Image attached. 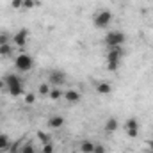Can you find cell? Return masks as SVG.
<instances>
[{"label":"cell","instance_id":"cell-1","mask_svg":"<svg viewBox=\"0 0 153 153\" xmlns=\"http://www.w3.org/2000/svg\"><path fill=\"white\" fill-rule=\"evenodd\" d=\"M4 84H5V89L11 96L18 98L23 94V84H22V78L14 73H7L4 76Z\"/></svg>","mask_w":153,"mask_h":153},{"label":"cell","instance_id":"cell-2","mask_svg":"<svg viewBox=\"0 0 153 153\" xmlns=\"http://www.w3.org/2000/svg\"><path fill=\"white\" fill-rule=\"evenodd\" d=\"M121 59H123V46L107 48V52H105V62H107V70L109 71H117L119 70Z\"/></svg>","mask_w":153,"mask_h":153},{"label":"cell","instance_id":"cell-3","mask_svg":"<svg viewBox=\"0 0 153 153\" xmlns=\"http://www.w3.org/2000/svg\"><path fill=\"white\" fill-rule=\"evenodd\" d=\"M125 41H126V36H125V32H121V30H111V32L105 34V39H103V43H105L107 48L123 46Z\"/></svg>","mask_w":153,"mask_h":153},{"label":"cell","instance_id":"cell-4","mask_svg":"<svg viewBox=\"0 0 153 153\" xmlns=\"http://www.w3.org/2000/svg\"><path fill=\"white\" fill-rule=\"evenodd\" d=\"M111 22H112V13L109 9H102L93 16V23L96 29H107L111 25Z\"/></svg>","mask_w":153,"mask_h":153},{"label":"cell","instance_id":"cell-5","mask_svg":"<svg viewBox=\"0 0 153 153\" xmlns=\"http://www.w3.org/2000/svg\"><path fill=\"white\" fill-rule=\"evenodd\" d=\"M34 66V59L29 55V53H20L16 59H14V68L20 71V73H25V71H30Z\"/></svg>","mask_w":153,"mask_h":153},{"label":"cell","instance_id":"cell-6","mask_svg":"<svg viewBox=\"0 0 153 153\" xmlns=\"http://www.w3.org/2000/svg\"><path fill=\"white\" fill-rule=\"evenodd\" d=\"M66 82V73L62 70H52L48 71V84H52L53 87H61Z\"/></svg>","mask_w":153,"mask_h":153},{"label":"cell","instance_id":"cell-7","mask_svg":"<svg viewBox=\"0 0 153 153\" xmlns=\"http://www.w3.org/2000/svg\"><path fill=\"white\" fill-rule=\"evenodd\" d=\"M27 41H29V30L27 29H20L13 36V45L18 46V48H25L27 46Z\"/></svg>","mask_w":153,"mask_h":153},{"label":"cell","instance_id":"cell-8","mask_svg":"<svg viewBox=\"0 0 153 153\" xmlns=\"http://www.w3.org/2000/svg\"><path fill=\"white\" fill-rule=\"evenodd\" d=\"M125 132H126V135L128 137H137L139 135V121L135 119V117H130V119H126V123H125Z\"/></svg>","mask_w":153,"mask_h":153},{"label":"cell","instance_id":"cell-9","mask_svg":"<svg viewBox=\"0 0 153 153\" xmlns=\"http://www.w3.org/2000/svg\"><path fill=\"white\" fill-rule=\"evenodd\" d=\"M62 98H64L68 103L75 105V103H78V102L82 100V94H80V91H76V89H68V91H64Z\"/></svg>","mask_w":153,"mask_h":153},{"label":"cell","instance_id":"cell-10","mask_svg":"<svg viewBox=\"0 0 153 153\" xmlns=\"http://www.w3.org/2000/svg\"><path fill=\"white\" fill-rule=\"evenodd\" d=\"M62 126H64V117L62 116H52V117H48V128L57 130V128H62Z\"/></svg>","mask_w":153,"mask_h":153},{"label":"cell","instance_id":"cell-11","mask_svg":"<svg viewBox=\"0 0 153 153\" xmlns=\"http://www.w3.org/2000/svg\"><path fill=\"white\" fill-rule=\"evenodd\" d=\"M103 128H105V132H107V134H114L116 130L119 128V123H117V119H116V117H109V119L105 121V126H103Z\"/></svg>","mask_w":153,"mask_h":153},{"label":"cell","instance_id":"cell-12","mask_svg":"<svg viewBox=\"0 0 153 153\" xmlns=\"http://www.w3.org/2000/svg\"><path fill=\"white\" fill-rule=\"evenodd\" d=\"M96 93L98 94H111L112 93V85L109 82H98L96 84Z\"/></svg>","mask_w":153,"mask_h":153},{"label":"cell","instance_id":"cell-13","mask_svg":"<svg viewBox=\"0 0 153 153\" xmlns=\"http://www.w3.org/2000/svg\"><path fill=\"white\" fill-rule=\"evenodd\" d=\"M11 139L5 135V134H0V153H7L9 148H11Z\"/></svg>","mask_w":153,"mask_h":153},{"label":"cell","instance_id":"cell-14","mask_svg":"<svg viewBox=\"0 0 153 153\" xmlns=\"http://www.w3.org/2000/svg\"><path fill=\"white\" fill-rule=\"evenodd\" d=\"M94 144L96 143H91V141H82L80 143V153H93V150H94Z\"/></svg>","mask_w":153,"mask_h":153},{"label":"cell","instance_id":"cell-15","mask_svg":"<svg viewBox=\"0 0 153 153\" xmlns=\"http://www.w3.org/2000/svg\"><path fill=\"white\" fill-rule=\"evenodd\" d=\"M23 143H25V137H22V139L14 141V143L11 144V148H9V152H7V153H20L22 146H23Z\"/></svg>","mask_w":153,"mask_h":153},{"label":"cell","instance_id":"cell-16","mask_svg":"<svg viewBox=\"0 0 153 153\" xmlns=\"http://www.w3.org/2000/svg\"><path fill=\"white\" fill-rule=\"evenodd\" d=\"M62 94H64V93H62V89H61V87H52V89H50L48 98H50V100H61V98H62Z\"/></svg>","mask_w":153,"mask_h":153},{"label":"cell","instance_id":"cell-17","mask_svg":"<svg viewBox=\"0 0 153 153\" xmlns=\"http://www.w3.org/2000/svg\"><path fill=\"white\" fill-rule=\"evenodd\" d=\"M13 53V45H0V57H11Z\"/></svg>","mask_w":153,"mask_h":153},{"label":"cell","instance_id":"cell-18","mask_svg":"<svg viewBox=\"0 0 153 153\" xmlns=\"http://www.w3.org/2000/svg\"><path fill=\"white\" fill-rule=\"evenodd\" d=\"M20 153H38V152H36V148H34V144L30 141H25L23 146H22V150H20Z\"/></svg>","mask_w":153,"mask_h":153},{"label":"cell","instance_id":"cell-19","mask_svg":"<svg viewBox=\"0 0 153 153\" xmlns=\"http://www.w3.org/2000/svg\"><path fill=\"white\" fill-rule=\"evenodd\" d=\"M11 41H13L11 32H7V30H2L0 32V45H9Z\"/></svg>","mask_w":153,"mask_h":153},{"label":"cell","instance_id":"cell-20","mask_svg":"<svg viewBox=\"0 0 153 153\" xmlns=\"http://www.w3.org/2000/svg\"><path fill=\"white\" fill-rule=\"evenodd\" d=\"M50 89H52V87H50L46 82H43V84L38 87V91H39V94H41V96H48V94H50Z\"/></svg>","mask_w":153,"mask_h":153},{"label":"cell","instance_id":"cell-21","mask_svg":"<svg viewBox=\"0 0 153 153\" xmlns=\"http://www.w3.org/2000/svg\"><path fill=\"white\" fill-rule=\"evenodd\" d=\"M38 139L41 141V144H46V143H50V134H46V132L39 130V132H38Z\"/></svg>","mask_w":153,"mask_h":153},{"label":"cell","instance_id":"cell-22","mask_svg":"<svg viewBox=\"0 0 153 153\" xmlns=\"http://www.w3.org/2000/svg\"><path fill=\"white\" fill-rule=\"evenodd\" d=\"M38 5H39L38 0H23V9H34Z\"/></svg>","mask_w":153,"mask_h":153},{"label":"cell","instance_id":"cell-23","mask_svg":"<svg viewBox=\"0 0 153 153\" xmlns=\"http://www.w3.org/2000/svg\"><path fill=\"white\" fill-rule=\"evenodd\" d=\"M34 102H36V94H34V93H27V94H25V103H27V105H32Z\"/></svg>","mask_w":153,"mask_h":153},{"label":"cell","instance_id":"cell-24","mask_svg":"<svg viewBox=\"0 0 153 153\" xmlns=\"http://www.w3.org/2000/svg\"><path fill=\"white\" fill-rule=\"evenodd\" d=\"M41 153H53V144H52V141H50V143H46V144H43Z\"/></svg>","mask_w":153,"mask_h":153},{"label":"cell","instance_id":"cell-25","mask_svg":"<svg viewBox=\"0 0 153 153\" xmlns=\"http://www.w3.org/2000/svg\"><path fill=\"white\" fill-rule=\"evenodd\" d=\"M11 7L13 9H22L23 7V0H11Z\"/></svg>","mask_w":153,"mask_h":153},{"label":"cell","instance_id":"cell-26","mask_svg":"<svg viewBox=\"0 0 153 153\" xmlns=\"http://www.w3.org/2000/svg\"><path fill=\"white\" fill-rule=\"evenodd\" d=\"M93 153H107V150H105V146H103V144H94Z\"/></svg>","mask_w":153,"mask_h":153},{"label":"cell","instance_id":"cell-27","mask_svg":"<svg viewBox=\"0 0 153 153\" xmlns=\"http://www.w3.org/2000/svg\"><path fill=\"white\" fill-rule=\"evenodd\" d=\"M146 146H148V150H150V152H153V139L146 141Z\"/></svg>","mask_w":153,"mask_h":153},{"label":"cell","instance_id":"cell-28","mask_svg":"<svg viewBox=\"0 0 153 153\" xmlns=\"http://www.w3.org/2000/svg\"><path fill=\"white\" fill-rule=\"evenodd\" d=\"M5 89V84H4V78H0V91Z\"/></svg>","mask_w":153,"mask_h":153},{"label":"cell","instance_id":"cell-29","mask_svg":"<svg viewBox=\"0 0 153 153\" xmlns=\"http://www.w3.org/2000/svg\"><path fill=\"white\" fill-rule=\"evenodd\" d=\"M150 153H153V152H150Z\"/></svg>","mask_w":153,"mask_h":153}]
</instances>
